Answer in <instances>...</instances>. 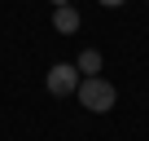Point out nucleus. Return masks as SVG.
I'll use <instances>...</instances> for the list:
<instances>
[{"instance_id": "f257e3e1", "label": "nucleus", "mask_w": 149, "mask_h": 141, "mask_svg": "<svg viewBox=\"0 0 149 141\" xmlns=\"http://www.w3.org/2000/svg\"><path fill=\"white\" fill-rule=\"evenodd\" d=\"M74 97H79V106H84V110L105 115V110H114L118 88H114L110 80H101V75H84V80H79V88H74Z\"/></svg>"}, {"instance_id": "f03ea898", "label": "nucleus", "mask_w": 149, "mask_h": 141, "mask_svg": "<svg viewBox=\"0 0 149 141\" xmlns=\"http://www.w3.org/2000/svg\"><path fill=\"white\" fill-rule=\"evenodd\" d=\"M44 84H48V93L53 97H70L74 88H79V66H70V62H57L48 75H44Z\"/></svg>"}, {"instance_id": "7ed1b4c3", "label": "nucleus", "mask_w": 149, "mask_h": 141, "mask_svg": "<svg viewBox=\"0 0 149 141\" xmlns=\"http://www.w3.org/2000/svg\"><path fill=\"white\" fill-rule=\"evenodd\" d=\"M79 9H74V0H70V5H53V27L61 31V35H74V31H79Z\"/></svg>"}, {"instance_id": "20e7f679", "label": "nucleus", "mask_w": 149, "mask_h": 141, "mask_svg": "<svg viewBox=\"0 0 149 141\" xmlns=\"http://www.w3.org/2000/svg\"><path fill=\"white\" fill-rule=\"evenodd\" d=\"M74 66H79V75H101V53L97 49H84Z\"/></svg>"}, {"instance_id": "39448f33", "label": "nucleus", "mask_w": 149, "mask_h": 141, "mask_svg": "<svg viewBox=\"0 0 149 141\" xmlns=\"http://www.w3.org/2000/svg\"><path fill=\"white\" fill-rule=\"evenodd\" d=\"M101 5H105V9H118V5H127V0H101Z\"/></svg>"}, {"instance_id": "423d86ee", "label": "nucleus", "mask_w": 149, "mask_h": 141, "mask_svg": "<svg viewBox=\"0 0 149 141\" xmlns=\"http://www.w3.org/2000/svg\"><path fill=\"white\" fill-rule=\"evenodd\" d=\"M53 5H70V0H53Z\"/></svg>"}]
</instances>
